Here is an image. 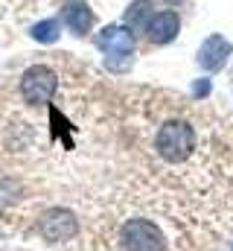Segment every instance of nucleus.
Segmentation results:
<instances>
[{
    "label": "nucleus",
    "mask_w": 233,
    "mask_h": 251,
    "mask_svg": "<svg viewBox=\"0 0 233 251\" xmlns=\"http://www.w3.org/2000/svg\"><path fill=\"white\" fill-rule=\"evenodd\" d=\"M155 149L163 161L181 164L192 155L195 149V131L186 120H166L155 134Z\"/></svg>",
    "instance_id": "obj_1"
},
{
    "label": "nucleus",
    "mask_w": 233,
    "mask_h": 251,
    "mask_svg": "<svg viewBox=\"0 0 233 251\" xmlns=\"http://www.w3.org/2000/svg\"><path fill=\"white\" fill-rule=\"evenodd\" d=\"M56 88H58V76L47 64H35L21 76V97L29 105H47L56 97Z\"/></svg>",
    "instance_id": "obj_2"
},
{
    "label": "nucleus",
    "mask_w": 233,
    "mask_h": 251,
    "mask_svg": "<svg viewBox=\"0 0 233 251\" xmlns=\"http://www.w3.org/2000/svg\"><path fill=\"white\" fill-rule=\"evenodd\" d=\"M119 240L125 251H166V240L161 228L149 219H128L122 225Z\"/></svg>",
    "instance_id": "obj_3"
},
{
    "label": "nucleus",
    "mask_w": 233,
    "mask_h": 251,
    "mask_svg": "<svg viewBox=\"0 0 233 251\" xmlns=\"http://www.w3.org/2000/svg\"><path fill=\"white\" fill-rule=\"evenodd\" d=\"M96 47L105 53V59L111 67H122L119 62H125L134 50V32L122 24H111L96 35Z\"/></svg>",
    "instance_id": "obj_4"
},
{
    "label": "nucleus",
    "mask_w": 233,
    "mask_h": 251,
    "mask_svg": "<svg viewBox=\"0 0 233 251\" xmlns=\"http://www.w3.org/2000/svg\"><path fill=\"white\" fill-rule=\"evenodd\" d=\"M38 234L47 240V243H67L79 234V219L70 213V210H61L53 207L47 210L41 219H38Z\"/></svg>",
    "instance_id": "obj_5"
},
{
    "label": "nucleus",
    "mask_w": 233,
    "mask_h": 251,
    "mask_svg": "<svg viewBox=\"0 0 233 251\" xmlns=\"http://www.w3.org/2000/svg\"><path fill=\"white\" fill-rule=\"evenodd\" d=\"M178 29H181V18H178V12H172V9L155 12L149 18V24H146V35H149L152 44H169L175 35H178Z\"/></svg>",
    "instance_id": "obj_6"
},
{
    "label": "nucleus",
    "mask_w": 233,
    "mask_h": 251,
    "mask_svg": "<svg viewBox=\"0 0 233 251\" xmlns=\"http://www.w3.org/2000/svg\"><path fill=\"white\" fill-rule=\"evenodd\" d=\"M231 53H233V44L225 41V35H210V38H204V44L198 47V64H201L204 70H222Z\"/></svg>",
    "instance_id": "obj_7"
},
{
    "label": "nucleus",
    "mask_w": 233,
    "mask_h": 251,
    "mask_svg": "<svg viewBox=\"0 0 233 251\" xmlns=\"http://www.w3.org/2000/svg\"><path fill=\"white\" fill-rule=\"evenodd\" d=\"M61 21H64V26L73 32V35H85V32H91L93 29V12H91V6L85 3V0H70V3H64L61 6Z\"/></svg>",
    "instance_id": "obj_8"
},
{
    "label": "nucleus",
    "mask_w": 233,
    "mask_h": 251,
    "mask_svg": "<svg viewBox=\"0 0 233 251\" xmlns=\"http://www.w3.org/2000/svg\"><path fill=\"white\" fill-rule=\"evenodd\" d=\"M152 15H155L152 0H134V3L128 6V12H125V26H128L131 32H146V24H149Z\"/></svg>",
    "instance_id": "obj_9"
},
{
    "label": "nucleus",
    "mask_w": 233,
    "mask_h": 251,
    "mask_svg": "<svg viewBox=\"0 0 233 251\" xmlns=\"http://www.w3.org/2000/svg\"><path fill=\"white\" fill-rule=\"evenodd\" d=\"M32 38L35 41H41V44H53L58 38V21H41V24H35L32 26Z\"/></svg>",
    "instance_id": "obj_10"
},
{
    "label": "nucleus",
    "mask_w": 233,
    "mask_h": 251,
    "mask_svg": "<svg viewBox=\"0 0 233 251\" xmlns=\"http://www.w3.org/2000/svg\"><path fill=\"white\" fill-rule=\"evenodd\" d=\"M192 94H195V97H204V94H210V82H207V79L195 82V85H192Z\"/></svg>",
    "instance_id": "obj_11"
},
{
    "label": "nucleus",
    "mask_w": 233,
    "mask_h": 251,
    "mask_svg": "<svg viewBox=\"0 0 233 251\" xmlns=\"http://www.w3.org/2000/svg\"><path fill=\"white\" fill-rule=\"evenodd\" d=\"M166 3H172V6H178V3H184V0H166Z\"/></svg>",
    "instance_id": "obj_12"
}]
</instances>
